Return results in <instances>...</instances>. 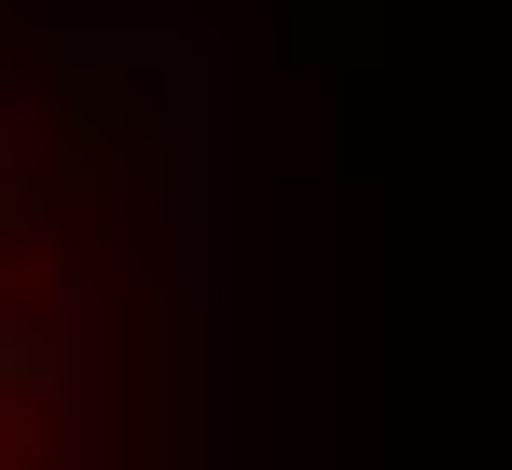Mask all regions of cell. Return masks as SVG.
I'll return each mask as SVG.
<instances>
[{
  "label": "cell",
  "mask_w": 512,
  "mask_h": 470,
  "mask_svg": "<svg viewBox=\"0 0 512 470\" xmlns=\"http://www.w3.org/2000/svg\"><path fill=\"white\" fill-rule=\"evenodd\" d=\"M194 249L180 83L0 0V470H180Z\"/></svg>",
  "instance_id": "obj_1"
}]
</instances>
